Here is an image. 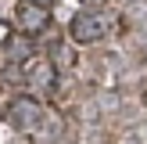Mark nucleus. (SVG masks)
Masks as SVG:
<instances>
[{"mask_svg":"<svg viewBox=\"0 0 147 144\" xmlns=\"http://www.w3.org/2000/svg\"><path fill=\"white\" fill-rule=\"evenodd\" d=\"M29 4H36V7H50L54 0H29Z\"/></svg>","mask_w":147,"mask_h":144,"instance_id":"nucleus-4","label":"nucleus"},{"mask_svg":"<svg viewBox=\"0 0 147 144\" xmlns=\"http://www.w3.org/2000/svg\"><path fill=\"white\" fill-rule=\"evenodd\" d=\"M36 115H40V108H36V101H29V97L14 101V108H11V122L14 126H29V122H36Z\"/></svg>","mask_w":147,"mask_h":144,"instance_id":"nucleus-2","label":"nucleus"},{"mask_svg":"<svg viewBox=\"0 0 147 144\" xmlns=\"http://www.w3.org/2000/svg\"><path fill=\"white\" fill-rule=\"evenodd\" d=\"M72 36H76L79 43L100 40V36H104V18H100V14H90V11L76 14V18H72Z\"/></svg>","mask_w":147,"mask_h":144,"instance_id":"nucleus-1","label":"nucleus"},{"mask_svg":"<svg viewBox=\"0 0 147 144\" xmlns=\"http://www.w3.org/2000/svg\"><path fill=\"white\" fill-rule=\"evenodd\" d=\"M18 18H22V25L29 29V33H40L43 29V7H36V4H25L18 11Z\"/></svg>","mask_w":147,"mask_h":144,"instance_id":"nucleus-3","label":"nucleus"}]
</instances>
